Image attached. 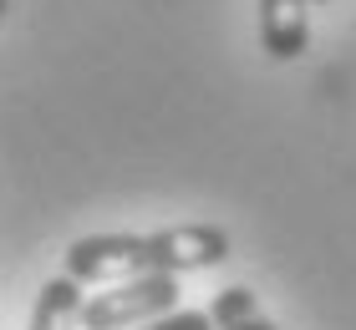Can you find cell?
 <instances>
[{"mask_svg":"<svg viewBox=\"0 0 356 330\" xmlns=\"http://www.w3.org/2000/svg\"><path fill=\"white\" fill-rule=\"evenodd\" d=\"M229 259V234L219 224H168L153 234H82L67 244V279L76 285H118V279L143 274H188L214 270Z\"/></svg>","mask_w":356,"mask_h":330,"instance_id":"1","label":"cell"},{"mask_svg":"<svg viewBox=\"0 0 356 330\" xmlns=\"http://www.w3.org/2000/svg\"><path fill=\"white\" fill-rule=\"evenodd\" d=\"M178 279L173 274H143V279H118L102 295L82 300V330H138L158 315L178 310Z\"/></svg>","mask_w":356,"mask_h":330,"instance_id":"2","label":"cell"},{"mask_svg":"<svg viewBox=\"0 0 356 330\" xmlns=\"http://www.w3.org/2000/svg\"><path fill=\"white\" fill-rule=\"evenodd\" d=\"M260 46L270 61H300L311 51V0H260Z\"/></svg>","mask_w":356,"mask_h":330,"instance_id":"3","label":"cell"},{"mask_svg":"<svg viewBox=\"0 0 356 330\" xmlns=\"http://www.w3.org/2000/svg\"><path fill=\"white\" fill-rule=\"evenodd\" d=\"M82 325V285L67 274L46 279L36 290V305H31V325L26 330H76Z\"/></svg>","mask_w":356,"mask_h":330,"instance_id":"4","label":"cell"},{"mask_svg":"<svg viewBox=\"0 0 356 330\" xmlns=\"http://www.w3.org/2000/svg\"><path fill=\"white\" fill-rule=\"evenodd\" d=\"M209 320H214V330H275V320L254 300V290L245 285H224L209 300Z\"/></svg>","mask_w":356,"mask_h":330,"instance_id":"5","label":"cell"},{"mask_svg":"<svg viewBox=\"0 0 356 330\" xmlns=\"http://www.w3.org/2000/svg\"><path fill=\"white\" fill-rule=\"evenodd\" d=\"M138 330H214V320H209V310H168V315H158L148 325H138Z\"/></svg>","mask_w":356,"mask_h":330,"instance_id":"6","label":"cell"},{"mask_svg":"<svg viewBox=\"0 0 356 330\" xmlns=\"http://www.w3.org/2000/svg\"><path fill=\"white\" fill-rule=\"evenodd\" d=\"M6 10H10V0H0V15H6Z\"/></svg>","mask_w":356,"mask_h":330,"instance_id":"7","label":"cell"},{"mask_svg":"<svg viewBox=\"0 0 356 330\" xmlns=\"http://www.w3.org/2000/svg\"><path fill=\"white\" fill-rule=\"evenodd\" d=\"M311 6H331V0H311Z\"/></svg>","mask_w":356,"mask_h":330,"instance_id":"8","label":"cell"}]
</instances>
